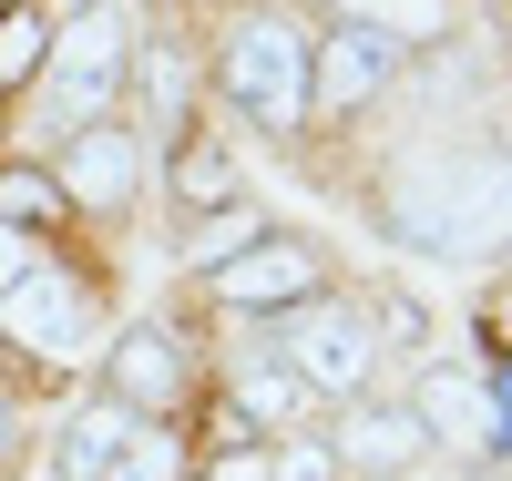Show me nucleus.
<instances>
[{"label": "nucleus", "mask_w": 512, "mask_h": 481, "mask_svg": "<svg viewBox=\"0 0 512 481\" xmlns=\"http://www.w3.org/2000/svg\"><path fill=\"white\" fill-rule=\"evenodd\" d=\"M400 246H441V256H482L512 236V154H472V144H431L379 185Z\"/></svg>", "instance_id": "f257e3e1"}, {"label": "nucleus", "mask_w": 512, "mask_h": 481, "mask_svg": "<svg viewBox=\"0 0 512 481\" xmlns=\"http://www.w3.org/2000/svg\"><path fill=\"white\" fill-rule=\"evenodd\" d=\"M216 72L246 103V123H267V134H287V123L308 113V41H297L277 11H236L226 41H216Z\"/></svg>", "instance_id": "f03ea898"}, {"label": "nucleus", "mask_w": 512, "mask_h": 481, "mask_svg": "<svg viewBox=\"0 0 512 481\" xmlns=\"http://www.w3.org/2000/svg\"><path fill=\"white\" fill-rule=\"evenodd\" d=\"M52 471H62V481H175L185 451H175V430H164V420H134V410L93 400V410L62 420Z\"/></svg>", "instance_id": "7ed1b4c3"}, {"label": "nucleus", "mask_w": 512, "mask_h": 481, "mask_svg": "<svg viewBox=\"0 0 512 481\" xmlns=\"http://www.w3.org/2000/svg\"><path fill=\"white\" fill-rule=\"evenodd\" d=\"M277 359L297 369V389H328V400H349V389L369 379L379 359V328L349 308V297H297V308H277Z\"/></svg>", "instance_id": "20e7f679"}, {"label": "nucleus", "mask_w": 512, "mask_h": 481, "mask_svg": "<svg viewBox=\"0 0 512 481\" xmlns=\"http://www.w3.org/2000/svg\"><path fill=\"white\" fill-rule=\"evenodd\" d=\"M41 72H52V113L62 123H113V93H123V72H134L123 11H72L52 31V52H41Z\"/></svg>", "instance_id": "39448f33"}, {"label": "nucleus", "mask_w": 512, "mask_h": 481, "mask_svg": "<svg viewBox=\"0 0 512 481\" xmlns=\"http://www.w3.org/2000/svg\"><path fill=\"white\" fill-rule=\"evenodd\" d=\"M0 328H11V348H31V359H82V348H93V287L62 277V267H21L0 287Z\"/></svg>", "instance_id": "423d86ee"}, {"label": "nucleus", "mask_w": 512, "mask_h": 481, "mask_svg": "<svg viewBox=\"0 0 512 481\" xmlns=\"http://www.w3.org/2000/svg\"><path fill=\"white\" fill-rule=\"evenodd\" d=\"M390 72H400V41L390 31L338 21L328 41H308V113H359V103L390 93Z\"/></svg>", "instance_id": "0eeeda50"}, {"label": "nucleus", "mask_w": 512, "mask_h": 481, "mask_svg": "<svg viewBox=\"0 0 512 481\" xmlns=\"http://www.w3.org/2000/svg\"><path fill=\"white\" fill-rule=\"evenodd\" d=\"M103 400L134 410V420H175L185 410V348L164 338V328H123L103 348Z\"/></svg>", "instance_id": "6e6552de"}, {"label": "nucleus", "mask_w": 512, "mask_h": 481, "mask_svg": "<svg viewBox=\"0 0 512 481\" xmlns=\"http://www.w3.org/2000/svg\"><path fill=\"white\" fill-rule=\"evenodd\" d=\"M205 287H216V308H297V297L328 287V267H318V246H297V236H256Z\"/></svg>", "instance_id": "1a4fd4ad"}, {"label": "nucleus", "mask_w": 512, "mask_h": 481, "mask_svg": "<svg viewBox=\"0 0 512 481\" xmlns=\"http://www.w3.org/2000/svg\"><path fill=\"white\" fill-rule=\"evenodd\" d=\"M52 185L72 195V205H103V215H123L144 195V144L123 134V123H82V134L62 144V174Z\"/></svg>", "instance_id": "9d476101"}, {"label": "nucleus", "mask_w": 512, "mask_h": 481, "mask_svg": "<svg viewBox=\"0 0 512 481\" xmlns=\"http://www.w3.org/2000/svg\"><path fill=\"white\" fill-rule=\"evenodd\" d=\"M420 441H431V430H420V410H349V420H338V471H410L420 461Z\"/></svg>", "instance_id": "9b49d317"}, {"label": "nucleus", "mask_w": 512, "mask_h": 481, "mask_svg": "<svg viewBox=\"0 0 512 481\" xmlns=\"http://www.w3.org/2000/svg\"><path fill=\"white\" fill-rule=\"evenodd\" d=\"M123 82L144 93V123H154V134H185V144H195V72H185V52H175V41H144Z\"/></svg>", "instance_id": "f8f14e48"}, {"label": "nucleus", "mask_w": 512, "mask_h": 481, "mask_svg": "<svg viewBox=\"0 0 512 481\" xmlns=\"http://www.w3.org/2000/svg\"><path fill=\"white\" fill-rule=\"evenodd\" d=\"M256 236H267V226H256L246 205H216V215H195V226H175V256H185V267H205V277H216L226 256H246Z\"/></svg>", "instance_id": "ddd939ff"}, {"label": "nucleus", "mask_w": 512, "mask_h": 481, "mask_svg": "<svg viewBox=\"0 0 512 481\" xmlns=\"http://www.w3.org/2000/svg\"><path fill=\"white\" fill-rule=\"evenodd\" d=\"M62 185H52V174H41V164H21V174H0V226H11V236H31V226H62Z\"/></svg>", "instance_id": "4468645a"}, {"label": "nucleus", "mask_w": 512, "mask_h": 481, "mask_svg": "<svg viewBox=\"0 0 512 481\" xmlns=\"http://www.w3.org/2000/svg\"><path fill=\"white\" fill-rule=\"evenodd\" d=\"M420 430H451V441L492 451V420H482V389H472V379H431V400H420Z\"/></svg>", "instance_id": "2eb2a0df"}, {"label": "nucleus", "mask_w": 512, "mask_h": 481, "mask_svg": "<svg viewBox=\"0 0 512 481\" xmlns=\"http://www.w3.org/2000/svg\"><path fill=\"white\" fill-rule=\"evenodd\" d=\"M236 410H246V420H267V430H287V420H297V369H287V359H246Z\"/></svg>", "instance_id": "dca6fc26"}, {"label": "nucleus", "mask_w": 512, "mask_h": 481, "mask_svg": "<svg viewBox=\"0 0 512 481\" xmlns=\"http://www.w3.org/2000/svg\"><path fill=\"white\" fill-rule=\"evenodd\" d=\"M338 21H369V31H390V41H420V31L451 21V0H338Z\"/></svg>", "instance_id": "f3484780"}, {"label": "nucleus", "mask_w": 512, "mask_h": 481, "mask_svg": "<svg viewBox=\"0 0 512 481\" xmlns=\"http://www.w3.org/2000/svg\"><path fill=\"white\" fill-rule=\"evenodd\" d=\"M41 52H52V31H41V11H11V21H0V82H11V93H21V82L41 72Z\"/></svg>", "instance_id": "a211bd4d"}, {"label": "nucleus", "mask_w": 512, "mask_h": 481, "mask_svg": "<svg viewBox=\"0 0 512 481\" xmlns=\"http://www.w3.org/2000/svg\"><path fill=\"white\" fill-rule=\"evenodd\" d=\"M236 195V164L226 154H175V205H205V215H216Z\"/></svg>", "instance_id": "6ab92c4d"}, {"label": "nucleus", "mask_w": 512, "mask_h": 481, "mask_svg": "<svg viewBox=\"0 0 512 481\" xmlns=\"http://www.w3.org/2000/svg\"><path fill=\"white\" fill-rule=\"evenodd\" d=\"M267 481H338V451H328V441H287V451L267 461Z\"/></svg>", "instance_id": "aec40b11"}, {"label": "nucleus", "mask_w": 512, "mask_h": 481, "mask_svg": "<svg viewBox=\"0 0 512 481\" xmlns=\"http://www.w3.org/2000/svg\"><path fill=\"white\" fill-rule=\"evenodd\" d=\"M482 420H492V451H512V369L482 379Z\"/></svg>", "instance_id": "412c9836"}, {"label": "nucleus", "mask_w": 512, "mask_h": 481, "mask_svg": "<svg viewBox=\"0 0 512 481\" xmlns=\"http://www.w3.org/2000/svg\"><path fill=\"white\" fill-rule=\"evenodd\" d=\"M205 481H267V461H256V451H226V461H205Z\"/></svg>", "instance_id": "4be33fe9"}, {"label": "nucleus", "mask_w": 512, "mask_h": 481, "mask_svg": "<svg viewBox=\"0 0 512 481\" xmlns=\"http://www.w3.org/2000/svg\"><path fill=\"white\" fill-rule=\"evenodd\" d=\"M21 267H31V236H11V226H0V287H11Z\"/></svg>", "instance_id": "5701e85b"}, {"label": "nucleus", "mask_w": 512, "mask_h": 481, "mask_svg": "<svg viewBox=\"0 0 512 481\" xmlns=\"http://www.w3.org/2000/svg\"><path fill=\"white\" fill-rule=\"evenodd\" d=\"M0 461H11V400H0Z\"/></svg>", "instance_id": "b1692460"}]
</instances>
